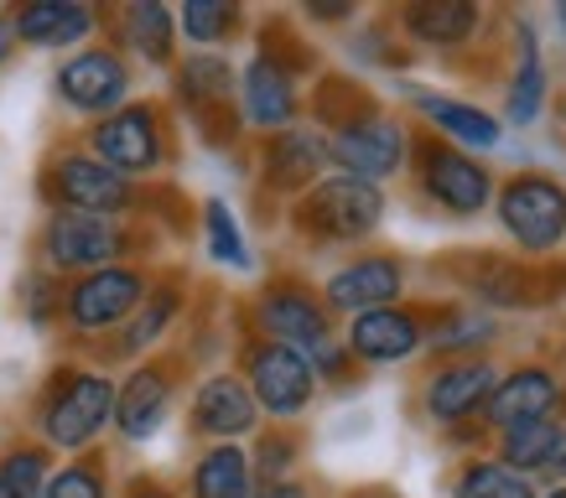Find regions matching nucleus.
<instances>
[{
  "label": "nucleus",
  "instance_id": "nucleus-1",
  "mask_svg": "<svg viewBox=\"0 0 566 498\" xmlns=\"http://www.w3.org/2000/svg\"><path fill=\"white\" fill-rule=\"evenodd\" d=\"M104 421H115V384L104 374H73L52 395L42 431H48L52 447H84L104 431Z\"/></svg>",
  "mask_w": 566,
  "mask_h": 498
},
{
  "label": "nucleus",
  "instance_id": "nucleus-2",
  "mask_svg": "<svg viewBox=\"0 0 566 498\" xmlns=\"http://www.w3.org/2000/svg\"><path fill=\"white\" fill-rule=\"evenodd\" d=\"M379 213H385V198L375 182H359V177H327L307 198V224L327 240H359L379 224Z\"/></svg>",
  "mask_w": 566,
  "mask_h": 498
},
{
  "label": "nucleus",
  "instance_id": "nucleus-3",
  "mask_svg": "<svg viewBox=\"0 0 566 498\" xmlns=\"http://www.w3.org/2000/svg\"><path fill=\"white\" fill-rule=\"evenodd\" d=\"M499 213H504V229L515 234L525 250H551L562 244L566 234V192L546 177H520L504 188L499 198Z\"/></svg>",
  "mask_w": 566,
  "mask_h": 498
},
{
  "label": "nucleus",
  "instance_id": "nucleus-4",
  "mask_svg": "<svg viewBox=\"0 0 566 498\" xmlns=\"http://www.w3.org/2000/svg\"><path fill=\"white\" fill-rule=\"evenodd\" d=\"M312 384H317V369H312L296 348L260 343L255 353H250V384H244V390L271 415H296L312 400Z\"/></svg>",
  "mask_w": 566,
  "mask_h": 498
},
{
  "label": "nucleus",
  "instance_id": "nucleus-5",
  "mask_svg": "<svg viewBox=\"0 0 566 498\" xmlns=\"http://www.w3.org/2000/svg\"><path fill=\"white\" fill-rule=\"evenodd\" d=\"M260 322L271 327L275 343L296 348L302 359L317 369H338V353H333V332H327V311L302 292H271L265 307H260Z\"/></svg>",
  "mask_w": 566,
  "mask_h": 498
},
{
  "label": "nucleus",
  "instance_id": "nucleus-6",
  "mask_svg": "<svg viewBox=\"0 0 566 498\" xmlns=\"http://www.w3.org/2000/svg\"><path fill=\"white\" fill-rule=\"evenodd\" d=\"M120 224L104 213H52L48 224V259L63 271H104L109 259L120 255Z\"/></svg>",
  "mask_w": 566,
  "mask_h": 498
},
{
  "label": "nucleus",
  "instance_id": "nucleus-7",
  "mask_svg": "<svg viewBox=\"0 0 566 498\" xmlns=\"http://www.w3.org/2000/svg\"><path fill=\"white\" fill-rule=\"evenodd\" d=\"M94 161H104L109 172H151L161 161V136H156V115L146 104H130V109H115L104 115V125L94 130Z\"/></svg>",
  "mask_w": 566,
  "mask_h": 498
},
{
  "label": "nucleus",
  "instance_id": "nucleus-8",
  "mask_svg": "<svg viewBox=\"0 0 566 498\" xmlns=\"http://www.w3.org/2000/svg\"><path fill=\"white\" fill-rule=\"evenodd\" d=\"M327 156L344 167V177L379 182V177L400 172V161H406V136H400L390 120H359V125H344L338 136L327 140Z\"/></svg>",
  "mask_w": 566,
  "mask_h": 498
},
{
  "label": "nucleus",
  "instance_id": "nucleus-9",
  "mask_svg": "<svg viewBox=\"0 0 566 498\" xmlns=\"http://www.w3.org/2000/svg\"><path fill=\"white\" fill-rule=\"evenodd\" d=\"M57 94L84 109V115H115L125 109V94H130V73L115 52H78L73 63H63L57 73Z\"/></svg>",
  "mask_w": 566,
  "mask_h": 498
},
{
  "label": "nucleus",
  "instance_id": "nucleus-10",
  "mask_svg": "<svg viewBox=\"0 0 566 498\" xmlns=\"http://www.w3.org/2000/svg\"><path fill=\"white\" fill-rule=\"evenodd\" d=\"M140 301H146V280L136 271L104 265V271L84 275L69 292V317H73V327L94 332V327H109V322H120V317H130Z\"/></svg>",
  "mask_w": 566,
  "mask_h": 498
},
{
  "label": "nucleus",
  "instance_id": "nucleus-11",
  "mask_svg": "<svg viewBox=\"0 0 566 498\" xmlns=\"http://www.w3.org/2000/svg\"><path fill=\"white\" fill-rule=\"evenodd\" d=\"M52 188L73 213H104L109 219V213H120L130 203V182L120 172H109L104 161H94V156H63L57 172H52Z\"/></svg>",
  "mask_w": 566,
  "mask_h": 498
},
{
  "label": "nucleus",
  "instance_id": "nucleus-12",
  "mask_svg": "<svg viewBox=\"0 0 566 498\" xmlns=\"http://www.w3.org/2000/svg\"><path fill=\"white\" fill-rule=\"evenodd\" d=\"M427 192L447 213H479L489 203V172H483L479 161H468L463 151H452V146H431L427 151Z\"/></svg>",
  "mask_w": 566,
  "mask_h": 498
},
{
  "label": "nucleus",
  "instance_id": "nucleus-13",
  "mask_svg": "<svg viewBox=\"0 0 566 498\" xmlns=\"http://www.w3.org/2000/svg\"><path fill=\"white\" fill-rule=\"evenodd\" d=\"M400 296V265L395 259H354L348 271L327 280V307L338 311H379Z\"/></svg>",
  "mask_w": 566,
  "mask_h": 498
},
{
  "label": "nucleus",
  "instance_id": "nucleus-14",
  "mask_svg": "<svg viewBox=\"0 0 566 498\" xmlns=\"http://www.w3.org/2000/svg\"><path fill=\"white\" fill-rule=\"evenodd\" d=\"M551 405H556V379H551L546 369H520L515 379H499L494 395H489V415H494V426H504V431L546 421Z\"/></svg>",
  "mask_w": 566,
  "mask_h": 498
},
{
  "label": "nucleus",
  "instance_id": "nucleus-15",
  "mask_svg": "<svg viewBox=\"0 0 566 498\" xmlns=\"http://www.w3.org/2000/svg\"><path fill=\"white\" fill-rule=\"evenodd\" d=\"M494 384H499V374L489 363H452V369H442V374L431 379L427 411L437 415V421H463V415H473L479 405H489Z\"/></svg>",
  "mask_w": 566,
  "mask_h": 498
},
{
  "label": "nucleus",
  "instance_id": "nucleus-16",
  "mask_svg": "<svg viewBox=\"0 0 566 498\" xmlns=\"http://www.w3.org/2000/svg\"><path fill=\"white\" fill-rule=\"evenodd\" d=\"M416 343H421V327L395 307L364 311V317H354V332H348V348H354L359 359H375V363L406 359V353H416Z\"/></svg>",
  "mask_w": 566,
  "mask_h": 498
},
{
  "label": "nucleus",
  "instance_id": "nucleus-17",
  "mask_svg": "<svg viewBox=\"0 0 566 498\" xmlns=\"http://www.w3.org/2000/svg\"><path fill=\"white\" fill-rule=\"evenodd\" d=\"M192 415H198V426L213 431V436H244V431L255 426V400L244 390V379H208L198 400H192Z\"/></svg>",
  "mask_w": 566,
  "mask_h": 498
},
{
  "label": "nucleus",
  "instance_id": "nucleus-18",
  "mask_svg": "<svg viewBox=\"0 0 566 498\" xmlns=\"http://www.w3.org/2000/svg\"><path fill=\"white\" fill-rule=\"evenodd\" d=\"M244 109H250V120L265 125V130H281V125H292L296 115V88L286 78L281 63L271 57H255L250 68H244Z\"/></svg>",
  "mask_w": 566,
  "mask_h": 498
},
{
  "label": "nucleus",
  "instance_id": "nucleus-19",
  "mask_svg": "<svg viewBox=\"0 0 566 498\" xmlns=\"http://www.w3.org/2000/svg\"><path fill=\"white\" fill-rule=\"evenodd\" d=\"M11 27H17V36L32 42V47H73L78 36H88L94 11H88V6H69V0H42V6H27Z\"/></svg>",
  "mask_w": 566,
  "mask_h": 498
},
{
  "label": "nucleus",
  "instance_id": "nucleus-20",
  "mask_svg": "<svg viewBox=\"0 0 566 498\" xmlns=\"http://www.w3.org/2000/svg\"><path fill=\"white\" fill-rule=\"evenodd\" d=\"M167 400H172L167 379L156 374V369H140V374H130V384H125L120 395H115V421H120V431L130 442H146V436L161 426Z\"/></svg>",
  "mask_w": 566,
  "mask_h": 498
},
{
  "label": "nucleus",
  "instance_id": "nucleus-21",
  "mask_svg": "<svg viewBox=\"0 0 566 498\" xmlns=\"http://www.w3.org/2000/svg\"><path fill=\"white\" fill-rule=\"evenodd\" d=\"M406 27L411 36H421L427 47H458L479 32V6H463V0H447V6H411L406 11Z\"/></svg>",
  "mask_w": 566,
  "mask_h": 498
},
{
  "label": "nucleus",
  "instance_id": "nucleus-22",
  "mask_svg": "<svg viewBox=\"0 0 566 498\" xmlns=\"http://www.w3.org/2000/svg\"><path fill=\"white\" fill-rule=\"evenodd\" d=\"M504 463H515V473L520 467H566V431L556 421L504 431Z\"/></svg>",
  "mask_w": 566,
  "mask_h": 498
},
{
  "label": "nucleus",
  "instance_id": "nucleus-23",
  "mask_svg": "<svg viewBox=\"0 0 566 498\" xmlns=\"http://www.w3.org/2000/svg\"><path fill=\"white\" fill-rule=\"evenodd\" d=\"M416 109H421L427 120L442 125L447 136H458L463 146H494V140H499V120H494V115H483V109H473V104L431 99V94H421V99H416Z\"/></svg>",
  "mask_w": 566,
  "mask_h": 498
},
{
  "label": "nucleus",
  "instance_id": "nucleus-24",
  "mask_svg": "<svg viewBox=\"0 0 566 498\" xmlns=\"http://www.w3.org/2000/svg\"><path fill=\"white\" fill-rule=\"evenodd\" d=\"M198 498H250V457L240 447H213L192 478Z\"/></svg>",
  "mask_w": 566,
  "mask_h": 498
},
{
  "label": "nucleus",
  "instance_id": "nucleus-25",
  "mask_svg": "<svg viewBox=\"0 0 566 498\" xmlns=\"http://www.w3.org/2000/svg\"><path fill=\"white\" fill-rule=\"evenodd\" d=\"M327 146L307 130H281V140L271 146V177L275 182H307L317 167H323Z\"/></svg>",
  "mask_w": 566,
  "mask_h": 498
},
{
  "label": "nucleus",
  "instance_id": "nucleus-26",
  "mask_svg": "<svg viewBox=\"0 0 566 498\" xmlns=\"http://www.w3.org/2000/svg\"><path fill=\"white\" fill-rule=\"evenodd\" d=\"M541 88H546V78H541V52H535V32L525 27L520 32V73H515V88H510V120H535V109H541Z\"/></svg>",
  "mask_w": 566,
  "mask_h": 498
},
{
  "label": "nucleus",
  "instance_id": "nucleus-27",
  "mask_svg": "<svg viewBox=\"0 0 566 498\" xmlns=\"http://www.w3.org/2000/svg\"><path fill=\"white\" fill-rule=\"evenodd\" d=\"M458 498H535V488L525 483V473H515V467L479 463L458 478Z\"/></svg>",
  "mask_w": 566,
  "mask_h": 498
},
{
  "label": "nucleus",
  "instance_id": "nucleus-28",
  "mask_svg": "<svg viewBox=\"0 0 566 498\" xmlns=\"http://www.w3.org/2000/svg\"><path fill=\"white\" fill-rule=\"evenodd\" d=\"M125 32H130V47H140L151 63H161L172 52V11L167 6H130Z\"/></svg>",
  "mask_w": 566,
  "mask_h": 498
},
{
  "label": "nucleus",
  "instance_id": "nucleus-29",
  "mask_svg": "<svg viewBox=\"0 0 566 498\" xmlns=\"http://www.w3.org/2000/svg\"><path fill=\"white\" fill-rule=\"evenodd\" d=\"M42 488H48L42 452H11L0 463V498H42Z\"/></svg>",
  "mask_w": 566,
  "mask_h": 498
},
{
  "label": "nucleus",
  "instance_id": "nucleus-30",
  "mask_svg": "<svg viewBox=\"0 0 566 498\" xmlns=\"http://www.w3.org/2000/svg\"><path fill=\"white\" fill-rule=\"evenodd\" d=\"M229 27H234V6H223V0H188L182 6V32L192 42H219Z\"/></svg>",
  "mask_w": 566,
  "mask_h": 498
},
{
  "label": "nucleus",
  "instance_id": "nucleus-31",
  "mask_svg": "<svg viewBox=\"0 0 566 498\" xmlns=\"http://www.w3.org/2000/svg\"><path fill=\"white\" fill-rule=\"evenodd\" d=\"M172 311H177V292H156V296H146V307H136V322L125 327V348H146V343H156V332L172 322Z\"/></svg>",
  "mask_w": 566,
  "mask_h": 498
},
{
  "label": "nucleus",
  "instance_id": "nucleus-32",
  "mask_svg": "<svg viewBox=\"0 0 566 498\" xmlns=\"http://www.w3.org/2000/svg\"><path fill=\"white\" fill-rule=\"evenodd\" d=\"M208 250H213L223 265H250L240 229H234V219H229V208L223 203H208Z\"/></svg>",
  "mask_w": 566,
  "mask_h": 498
},
{
  "label": "nucleus",
  "instance_id": "nucleus-33",
  "mask_svg": "<svg viewBox=\"0 0 566 498\" xmlns=\"http://www.w3.org/2000/svg\"><path fill=\"white\" fill-rule=\"evenodd\" d=\"M42 498H104V478L94 467H63V473L42 488Z\"/></svg>",
  "mask_w": 566,
  "mask_h": 498
},
{
  "label": "nucleus",
  "instance_id": "nucleus-34",
  "mask_svg": "<svg viewBox=\"0 0 566 498\" xmlns=\"http://www.w3.org/2000/svg\"><path fill=\"white\" fill-rule=\"evenodd\" d=\"M182 84L192 94H223L229 88V68H223L219 57H192L188 68H182Z\"/></svg>",
  "mask_w": 566,
  "mask_h": 498
},
{
  "label": "nucleus",
  "instance_id": "nucleus-35",
  "mask_svg": "<svg viewBox=\"0 0 566 498\" xmlns=\"http://www.w3.org/2000/svg\"><path fill=\"white\" fill-rule=\"evenodd\" d=\"M483 338H489V322H483L479 311H468V317H458V322L437 338V348H463V343H483Z\"/></svg>",
  "mask_w": 566,
  "mask_h": 498
},
{
  "label": "nucleus",
  "instance_id": "nucleus-36",
  "mask_svg": "<svg viewBox=\"0 0 566 498\" xmlns=\"http://www.w3.org/2000/svg\"><path fill=\"white\" fill-rule=\"evenodd\" d=\"M11 42H17V27H11V21L0 17V57H6V52H11Z\"/></svg>",
  "mask_w": 566,
  "mask_h": 498
},
{
  "label": "nucleus",
  "instance_id": "nucleus-37",
  "mask_svg": "<svg viewBox=\"0 0 566 498\" xmlns=\"http://www.w3.org/2000/svg\"><path fill=\"white\" fill-rule=\"evenodd\" d=\"M265 498H307V494H302L296 483H275V488H271V494H265Z\"/></svg>",
  "mask_w": 566,
  "mask_h": 498
},
{
  "label": "nucleus",
  "instance_id": "nucleus-38",
  "mask_svg": "<svg viewBox=\"0 0 566 498\" xmlns=\"http://www.w3.org/2000/svg\"><path fill=\"white\" fill-rule=\"evenodd\" d=\"M546 498H566V488H556V494H546Z\"/></svg>",
  "mask_w": 566,
  "mask_h": 498
},
{
  "label": "nucleus",
  "instance_id": "nucleus-39",
  "mask_svg": "<svg viewBox=\"0 0 566 498\" xmlns=\"http://www.w3.org/2000/svg\"><path fill=\"white\" fill-rule=\"evenodd\" d=\"M140 498H156V494H140Z\"/></svg>",
  "mask_w": 566,
  "mask_h": 498
}]
</instances>
